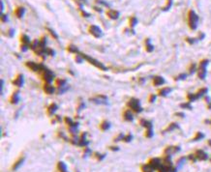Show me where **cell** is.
<instances>
[{
	"label": "cell",
	"mask_w": 211,
	"mask_h": 172,
	"mask_svg": "<svg viewBox=\"0 0 211 172\" xmlns=\"http://www.w3.org/2000/svg\"><path fill=\"white\" fill-rule=\"evenodd\" d=\"M198 22H199V17L198 15L195 13V11L190 10L188 13V24L192 30H195L198 27Z\"/></svg>",
	"instance_id": "obj_1"
},
{
	"label": "cell",
	"mask_w": 211,
	"mask_h": 172,
	"mask_svg": "<svg viewBox=\"0 0 211 172\" xmlns=\"http://www.w3.org/2000/svg\"><path fill=\"white\" fill-rule=\"evenodd\" d=\"M80 56L83 58V59H85V60H87L88 62H89L90 64H92V65H94L95 67H97V68H99V69H101V70H103V71H106L107 69H106V67L105 66H104L102 63H100L99 61H97V60H95V59H93V58H91L90 56H88V55H86V54H83V53H80Z\"/></svg>",
	"instance_id": "obj_2"
},
{
	"label": "cell",
	"mask_w": 211,
	"mask_h": 172,
	"mask_svg": "<svg viewBox=\"0 0 211 172\" xmlns=\"http://www.w3.org/2000/svg\"><path fill=\"white\" fill-rule=\"evenodd\" d=\"M128 107L135 112H140L142 110V107H140L139 105V101L137 100V99H131L128 102Z\"/></svg>",
	"instance_id": "obj_3"
},
{
	"label": "cell",
	"mask_w": 211,
	"mask_h": 172,
	"mask_svg": "<svg viewBox=\"0 0 211 172\" xmlns=\"http://www.w3.org/2000/svg\"><path fill=\"white\" fill-rule=\"evenodd\" d=\"M208 64V60H202L199 64V71H198V75H199V78L203 79L205 78L206 75V66Z\"/></svg>",
	"instance_id": "obj_4"
},
{
	"label": "cell",
	"mask_w": 211,
	"mask_h": 172,
	"mask_svg": "<svg viewBox=\"0 0 211 172\" xmlns=\"http://www.w3.org/2000/svg\"><path fill=\"white\" fill-rule=\"evenodd\" d=\"M88 31H89L90 34L92 36H94L95 38H100V37H102V35H103L102 29L98 27L97 25H90L89 28H88Z\"/></svg>",
	"instance_id": "obj_5"
},
{
	"label": "cell",
	"mask_w": 211,
	"mask_h": 172,
	"mask_svg": "<svg viewBox=\"0 0 211 172\" xmlns=\"http://www.w3.org/2000/svg\"><path fill=\"white\" fill-rule=\"evenodd\" d=\"M53 78H54V75L53 74V72L47 70V68H45L42 71V78L45 80L46 83H50L51 80L53 79Z\"/></svg>",
	"instance_id": "obj_6"
},
{
	"label": "cell",
	"mask_w": 211,
	"mask_h": 172,
	"mask_svg": "<svg viewBox=\"0 0 211 172\" xmlns=\"http://www.w3.org/2000/svg\"><path fill=\"white\" fill-rule=\"evenodd\" d=\"M148 164L153 168V169H159L160 168V166L162 165V162L159 159L157 158H155V159H151L149 160V163Z\"/></svg>",
	"instance_id": "obj_7"
},
{
	"label": "cell",
	"mask_w": 211,
	"mask_h": 172,
	"mask_svg": "<svg viewBox=\"0 0 211 172\" xmlns=\"http://www.w3.org/2000/svg\"><path fill=\"white\" fill-rule=\"evenodd\" d=\"M180 150L179 147H176V146H171V147H168L165 150L166 156H171L172 154H175L176 152H178Z\"/></svg>",
	"instance_id": "obj_8"
},
{
	"label": "cell",
	"mask_w": 211,
	"mask_h": 172,
	"mask_svg": "<svg viewBox=\"0 0 211 172\" xmlns=\"http://www.w3.org/2000/svg\"><path fill=\"white\" fill-rule=\"evenodd\" d=\"M13 84L18 87H21L23 85V75H18L17 78L13 80Z\"/></svg>",
	"instance_id": "obj_9"
},
{
	"label": "cell",
	"mask_w": 211,
	"mask_h": 172,
	"mask_svg": "<svg viewBox=\"0 0 211 172\" xmlns=\"http://www.w3.org/2000/svg\"><path fill=\"white\" fill-rule=\"evenodd\" d=\"M119 15H120L119 12L115 10H109L108 12H107V16L112 20H117L118 17H119Z\"/></svg>",
	"instance_id": "obj_10"
},
{
	"label": "cell",
	"mask_w": 211,
	"mask_h": 172,
	"mask_svg": "<svg viewBox=\"0 0 211 172\" xmlns=\"http://www.w3.org/2000/svg\"><path fill=\"white\" fill-rule=\"evenodd\" d=\"M195 156H196V158H197V160H205L207 159V154L204 151H202V150H198V151L196 152Z\"/></svg>",
	"instance_id": "obj_11"
},
{
	"label": "cell",
	"mask_w": 211,
	"mask_h": 172,
	"mask_svg": "<svg viewBox=\"0 0 211 172\" xmlns=\"http://www.w3.org/2000/svg\"><path fill=\"white\" fill-rule=\"evenodd\" d=\"M43 89L47 94H49V95L53 94V92H54V87L53 85H50V83H46L45 85H44Z\"/></svg>",
	"instance_id": "obj_12"
},
{
	"label": "cell",
	"mask_w": 211,
	"mask_h": 172,
	"mask_svg": "<svg viewBox=\"0 0 211 172\" xmlns=\"http://www.w3.org/2000/svg\"><path fill=\"white\" fill-rule=\"evenodd\" d=\"M24 13H25V9L23 7H18L16 11H15V14H16L17 17H18V19H21V17H23Z\"/></svg>",
	"instance_id": "obj_13"
},
{
	"label": "cell",
	"mask_w": 211,
	"mask_h": 172,
	"mask_svg": "<svg viewBox=\"0 0 211 172\" xmlns=\"http://www.w3.org/2000/svg\"><path fill=\"white\" fill-rule=\"evenodd\" d=\"M92 101L96 104H107V97L105 96H98L92 99Z\"/></svg>",
	"instance_id": "obj_14"
},
{
	"label": "cell",
	"mask_w": 211,
	"mask_h": 172,
	"mask_svg": "<svg viewBox=\"0 0 211 172\" xmlns=\"http://www.w3.org/2000/svg\"><path fill=\"white\" fill-rule=\"evenodd\" d=\"M123 118H124V120H126V121H132L134 117H133L131 110H129V109L125 110L124 113H123Z\"/></svg>",
	"instance_id": "obj_15"
},
{
	"label": "cell",
	"mask_w": 211,
	"mask_h": 172,
	"mask_svg": "<svg viewBox=\"0 0 211 172\" xmlns=\"http://www.w3.org/2000/svg\"><path fill=\"white\" fill-rule=\"evenodd\" d=\"M153 83L154 85L159 86V85H162V84L165 83V79L162 78V76H155L153 78Z\"/></svg>",
	"instance_id": "obj_16"
},
{
	"label": "cell",
	"mask_w": 211,
	"mask_h": 172,
	"mask_svg": "<svg viewBox=\"0 0 211 172\" xmlns=\"http://www.w3.org/2000/svg\"><path fill=\"white\" fill-rule=\"evenodd\" d=\"M18 100H20V95H18V91H16V92L13 93L12 97L10 99V102L11 104H17Z\"/></svg>",
	"instance_id": "obj_17"
},
{
	"label": "cell",
	"mask_w": 211,
	"mask_h": 172,
	"mask_svg": "<svg viewBox=\"0 0 211 172\" xmlns=\"http://www.w3.org/2000/svg\"><path fill=\"white\" fill-rule=\"evenodd\" d=\"M56 109H57V105H55V104H53V105H50L49 108H47V114L49 115H53V113L56 111Z\"/></svg>",
	"instance_id": "obj_18"
},
{
	"label": "cell",
	"mask_w": 211,
	"mask_h": 172,
	"mask_svg": "<svg viewBox=\"0 0 211 172\" xmlns=\"http://www.w3.org/2000/svg\"><path fill=\"white\" fill-rule=\"evenodd\" d=\"M20 41H21V43H23V45L29 46V44H30V39H29V37H28L27 35H23V36H21V37H20Z\"/></svg>",
	"instance_id": "obj_19"
},
{
	"label": "cell",
	"mask_w": 211,
	"mask_h": 172,
	"mask_svg": "<svg viewBox=\"0 0 211 172\" xmlns=\"http://www.w3.org/2000/svg\"><path fill=\"white\" fill-rule=\"evenodd\" d=\"M23 160H24V158H20V159H18V160L16 163H15V164L13 165V169L14 170H17L18 167H20L21 164H23Z\"/></svg>",
	"instance_id": "obj_20"
},
{
	"label": "cell",
	"mask_w": 211,
	"mask_h": 172,
	"mask_svg": "<svg viewBox=\"0 0 211 172\" xmlns=\"http://www.w3.org/2000/svg\"><path fill=\"white\" fill-rule=\"evenodd\" d=\"M110 122H108V121H104V122H102L101 125H100V129H101L102 131H107V130H109V129H110Z\"/></svg>",
	"instance_id": "obj_21"
},
{
	"label": "cell",
	"mask_w": 211,
	"mask_h": 172,
	"mask_svg": "<svg viewBox=\"0 0 211 172\" xmlns=\"http://www.w3.org/2000/svg\"><path fill=\"white\" fill-rule=\"evenodd\" d=\"M145 46H146V50L148 51V52H151V51L154 49V46L151 45L149 39H146V41H145Z\"/></svg>",
	"instance_id": "obj_22"
},
{
	"label": "cell",
	"mask_w": 211,
	"mask_h": 172,
	"mask_svg": "<svg viewBox=\"0 0 211 172\" xmlns=\"http://www.w3.org/2000/svg\"><path fill=\"white\" fill-rule=\"evenodd\" d=\"M142 170L143 172H152V171H153V168L151 167L148 163H147V164H144V165L142 166Z\"/></svg>",
	"instance_id": "obj_23"
},
{
	"label": "cell",
	"mask_w": 211,
	"mask_h": 172,
	"mask_svg": "<svg viewBox=\"0 0 211 172\" xmlns=\"http://www.w3.org/2000/svg\"><path fill=\"white\" fill-rule=\"evenodd\" d=\"M171 92V89L169 88H163L162 90L159 91V94L161 95V96H166L168 94H169Z\"/></svg>",
	"instance_id": "obj_24"
},
{
	"label": "cell",
	"mask_w": 211,
	"mask_h": 172,
	"mask_svg": "<svg viewBox=\"0 0 211 172\" xmlns=\"http://www.w3.org/2000/svg\"><path fill=\"white\" fill-rule=\"evenodd\" d=\"M138 23V20H137L136 17H132L130 19V26L131 27H135L136 24Z\"/></svg>",
	"instance_id": "obj_25"
},
{
	"label": "cell",
	"mask_w": 211,
	"mask_h": 172,
	"mask_svg": "<svg viewBox=\"0 0 211 172\" xmlns=\"http://www.w3.org/2000/svg\"><path fill=\"white\" fill-rule=\"evenodd\" d=\"M172 0H168V3H166V7L163 8V11H168L172 7Z\"/></svg>",
	"instance_id": "obj_26"
},
{
	"label": "cell",
	"mask_w": 211,
	"mask_h": 172,
	"mask_svg": "<svg viewBox=\"0 0 211 172\" xmlns=\"http://www.w3.org/2000/svg\"><path fill=\"white\" fill-rule=\"evenodd\" d=\"M68 50L70 51V52H75V53L77 52V49L75 46H73V45H70V46H68Z\"/></svg>",
	"instance_id": "obj_27"
},
{
	"label": "cell",
	"mask_w": 211,
	"mask_h": 172,
	"mask_svg": "<svg viewBox=\"0 0 211 172\" xmlns=\"http://www.w3.org/2000/svg\"><path fill=\"white\" fill-rule=\"evenodd\" d=\"M132 138H133V136L131 134H127V135H124L123 136V141H125V142H130L131 140H132Z\"/></svg>",
	"instance_id": "obj_28"
},
{
	"label": "cell",
	"mask_w": 211,
	"mask_h": 172,
	"mask_svg": "<svg viewBox=\"0 0 211 172\" xmlns=\"http://www.w3.org/2000/svg\"><path fill=\"white\" fill-rule=\"evenodd\" d=\"M203 136H204V135H203L202 133H198L197 135H196V137L194 138V140H195V141H198L199 139H202Z\"/></svg>",
	"instance_id": "obj_29"
},
{
	"label": "cell",
	"mask_w": 211,
	"mask_h": 172,
	"mask_svg": "<svg viewBox=\"0 0 211 172\" xmlns=\"http://www.w3.org/2000/svg\"><path fill=\"white\" fill-rule=\"evenodd\" d=\"M47 31H49L50 34H51V36H53V37H54L55 39H58V36H57V34L56 33H55L53 29H50V28H47Z\"/></svg>",
	"instance_id": "obj_30"
},
{
	"label": "cell",
	"mask_w": 211,
	"mask_h": 172,
	"mask_svg": "<svg viewBox=\"0 0 211 172\" xmlns=\"http://www.w3.org/2000/svg\"><path fill=\"white\" fill-rule=\"evenodd\" d=\"M1 20L3 21V22H7V21H8V16H7V15H4V14H2L1 15Z\"/></svg>",
	"instance_id": "obj_31"
},
{
	"label": "cell",
	"mask_w": 211,
	"mask_h": 172,
	"mask_svg": "<svg viewBox=\"0 0 211 172\" xmlns=\"http://www.w3.org/2000/svg\"><path fill=\"white\" fill-rule=\"evenodd\" d=\"M175 128H177V125L173 123V124H171V126H169L168 129H166V131H172L173 129H175Z\"/></svg>",
	"instance_id": "obj_32"
},
{
	"label": "cell",
	"mask_w": 211,
	"mask_h": 172,
	"mask_svg": "<svg viewBox=\"0 0 211 172\" xmlns=\"http://www.w3.org/2000/svg\"><path fill=\"white\" fill-rule=\"evenodd\" d=\"M95 157L96 158H98V160H103L104 158H105V155H100V154H98V153H95Z\"/></svg>",
	"instance_id": "obj_33"
},
{
	"label": "cell",
	"mask_w": 211,
	"mask_h": 172,
	"mask_svg": "<svg viewBox=\"0 0 211 172\" xmlns=\"http://www.w3.org/2000/svg\"><path fill=\"white\" fill-rule=\"evenodd\" d=\"M181 107H188V108H191L190 104H184V105H181Z\"/></svg>",
	"instance_id": "obj_34"
},
{
	"label": "cell",
	"mask_w": 211,
	"mask_h": 172,
	"mask_svg": "<svg viewBox=\"0 0 211 172\" xmlns=\"http://www.w3.org/2000/svg\"><path fill=\"white\" fill-rule=\"evenodd\" d=\"M195 69H196V65H192L191 66V69H190V73H193L194 72V70H195Z\"/></svg>",
	"instance_id": "obj_35"
},
{
	"label": "cell",
	"mask_w": 211,
	"mask_h": 172,
	"mask_svg": "<svg viewBox=\"0 0 211 172\" xmlns=\"http://www.w3.org/2000/svg\"><path fill=\"white\" fill-rule=\"evenodd\" d=\"M184 78H186V75H179L178 78H177V79H183Z\"/></svg>",
	"instance_id": "obj_36"
},
{
	"label": "cell",
	"mask_w": 211,
	"mask_h": 172,
	"mask_svg": "<svg viewBox=\"0 0 211 172\" xmlns=\"http://www.w3.org/2000/svg\"><path fill=\"white\" fill-rule=\"evenodd\" d=\"M0 4H1V13L3 12V10H4V4H3V2L1 1L0 2Z\"/></svg>",
	"instance_id": "obj_37"
},
{
	"label": "cell",
	"mask_w": 211,
	"mask_h": 172,
	"mask_svg": "<svg viewBox=\"0 0 211 172\" xmlns=\"http://www.w3.org/2000/svg\"><path fill=\"white\" fill-rule=\"evenodd\" d=\"M154 100H155V96H151V98H150V102H152Z\"/></svg>",
	"instance_id": "obj_38"
},
{
	"label": "cell",
	"mask_w": 211,
	"mask_h": 172,
	"mask_svg": "<svg viewBox=\"0 0 211 172\" xmlns=\"http://www.w3.org/2000/svg\"><path fill=\"white\" fill-rule=\"evenodd\" d=\"M208 144H209V145H210V146H211V139H210V140H209V141H208Z\"/></svg>",
	"instance_id": "obj_39"
},
{
	"label": "cell",
	"mask_w": 211,
	"mask_h": 172,
	"mask_svg": "<svg viewBox=\"0 0 211 172\" xmlns=\"http://www.w3.org/2000/svg\"><path fill=\"white\" fill-rule=\"evenodd\" d=\"M61 172H67V170H66V171H61Z\"/></svg>",
	"instance_id": "obj_40"
}]
</instances>
